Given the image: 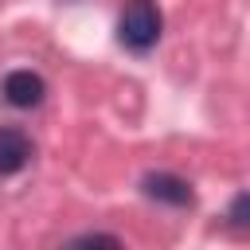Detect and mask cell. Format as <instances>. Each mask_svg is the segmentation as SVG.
<instances>
[{
	"instance_id": "cell-1",
	"label": "cell",
	"mask_w": 250,
	"mask_h": 250,
	"mask_svg": "<svg viewBox=\"0 0 250 250\" xmlns=\"http://www.w3.org/2000/svg\"><path fill=\"white\" fill-rule=\"evenodd\" d=\"M160 31H164V16H160L156 0H129V4L121 8L117 39H121L129 51H137V55L152 51L156 39H160Z\"/></svg>"
},
{
	"instance_id": "cell-2",
	"label": "cell",
	"mask_w": 250,
	"mask_h": 250,
	"mask_svg": "<svg viewBox=\"0 0 250 250\" xmlns=\"http://www.w3.org/2000/svg\"><path fill=\"white\" fill-rule=\"evenodd\" d=\"M0 94H4V102H8V105H16V109H31V105H39V102H43L47 82H43L35 70H12V74H4Z\"/></svg>"
},
{
	"instance_id": "cell-3",
	"label": "cell",
	"mask_w": 250,
	"mask_h": 250,
	"mask_svg": "<svg viewBox=\"0 0 250 250\" xmlns=\"http://www.w3.org/2000/svg\"><path fill=\"white\" fill-rule=\"evenodd\" d=\"M35 156V145L23 129L16 125H4L0 129V176H16L27 168V160Z\"/></svg>"
},
{
	"instance_id": "cell-4",
	"label": "cell",
	"mask_w": 250,
	"mask_h": 250,
	"mask_svg": "<svg viewBox=\"0 0 250 250\" xmlns=\"http://www.w3.org/2000/svg\"><path fill=\"white\" fill-rule=\"evenodd\" d=\"M145 195L148 199H160V203H172V207H191V184L172 176V172H152L145 176Z\"/></svg>"
},
{
	"instance_id": "cell-5",
	"label": "cell",
	"mask_w": 250,
	"mask_h": 250,
	"mask_svg": "<svg viewBox=\"0 0 250 250\" xmlns=\"http://www.w3.org/2000/svg\"><path fill=\"white\" fill-rule=\"evenodd\" d=\"M66 250H125V242H121L117 234L94 230V234H78L74 242H66Z\"/></svg>"
}]
</instances>
